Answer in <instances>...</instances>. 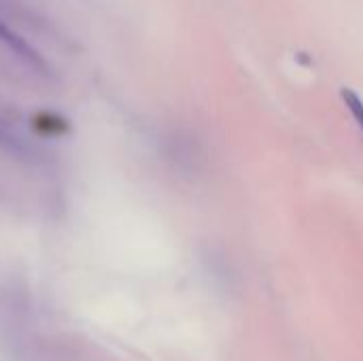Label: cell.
<instances>
[{
	"label": "cell",
	"mask_w": 363,
	"mask_h": 361,
	"mask_svg": "<svg viewBox=\"0 0 363 361\" xmlns=\"http://www.w3.org/2000/svg\"><path fill=\"white\" fill-rule=\"evenodd\" d=\"M340 96H342L347 109L351 111V115H353V119H355V123H357V128H359V132H362L363 136V100L359 98V94H355L349 87H342Z\"/></svg>",
	"instance_id": "cell-2"
},
{
	"label": "cell",
	"mask_w": 363,
	"mask_h": 361,
	"mask_svg": "<svg viewBox=\"0 0 363 361\" xmlns=\"http://www.w3.org/2000/svg\"><path fill=\"white\" fill-rule=\"evenodd\" d=\"M0 147L9 151H23V140L21 136L0 117Z\"/></svg>",
	"instance_id": "cell-3"
},
{
	"label": "cell",
	"mask_w": 363,
	"mask_h": 361,
	"mask_svg": "<svg viewBox=\"0 0 363 361\" xmlns=\"http://www.w3.org/2000/svg\"><path fill=\"white\" fill-rule=\"evenodd\" d=\"M0 45H4L19 62H23L26 66H30V68H34V70H38V72H47L49 70V66H47V62H45V57L17 32V30H13L9 23H4L2 19H0Z\"/></svg>",
	"instance_id": "cell-1"
},
{
	"label": "cell",
	"mask_w": 363,
	"mask_h": 361,
	"mask_svg": "<svg viewBox=\"0 0 363 361\" xmlns=\"http://www.w3.org/2000/svg\"><path fill=\"white\" fill-rule=\"evenodd\" d=\"M36 128L55 134V130H66V121L62 117H55L53 113H40L36 115Z\"/></svg>",
	"instance_id": "cell-4"
}]
</instances>
